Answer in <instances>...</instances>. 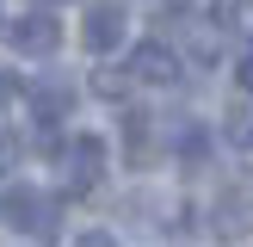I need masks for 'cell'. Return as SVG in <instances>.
Listing matches in <instances>:
<instances>
[{
    "instance_id": "obj_8",
    "label": "cell",
    "mask_w": 253,
    "mask_h": 247,
    "mask_svg": "<svg viewBox=\"0 0 253 247\" xmlns=\"http://www.w3.org/2000/svg\"><path fill=\"white\" fill-rule=\"evenodd\" d=\"M130 81H136L130 68H99V74H93V93H99V99H124Z\"/></svg>"
},
{
    "instance_id": "obj_4",
    "label": "cell",
    "mask_w": 253,
    "mask_h": 247,
    "mask_svg": "<svg viewBox=\"0 0 253 247\" xmlns=\"http://www.w3.org/2000/svg\"><path fill=\"white\" fill-rule=\"evenodd\" d=\"M130 74H136V81H148V86H167V81H179V56H173L161 37H148V43L130 49Z\"/></svg>"
},
{
    "instance_id": "obj_5",
    "label": "cell",
    "mask_w": 253,
    "mask_h": 247,
    "mask_svg": "<svg viewBox=\"0 0 253 247\" xmlns=\"http://www.w3.org/2000/svg\"><path fill=\"white\" fill-rule=\"evenodd\" d=\"M124 31H130V25H124V6H93L86 25H81V43L93 49V56H111V49L124 43Z\"/></svg>"
},
{
    "instance_id": "obj_10",
    "label": "cell",
    "mask_w": 253,
    "mask_h": 247,
    "mask_svg": "<svg viewBox=\"0 0 253 247\" xmlns=\"http://www.w3.org/2000/svg\"><path fill=\"white\" fill-rule=\"evenodd\" d=\"M12 161H19V136H12V130H0V173H6Z\"/></svg>"
},
{
    "instance_id": "obj_3",
    "label": "cell",
    "mask_w": 253,
    "mask_h": 247,
    "mask_svg": "<svg viewBox=\"0 0 253 247\" xmlns=\"http://www.w3.org/2000/svg\"><path fill=\"white\" fill-rule=\"evenodd\" d=\"M99 173H105V142H99V136H74V142L62 148V179H68V192H93Z\"/></svg>"
},
{
    "instance_id": "obj_7",
    "label": "cell",
    "mask_w": 253,
    "mask_h": 247,
    "mask_svg": "<svg viewBox=\"0 0 253 247\" xmlns=\"http://www.w3.org/2000/svg\"><path fill=\"white\" fill-rule=\"evenodd\" d=\"M216 229L222 235H247L253 229V192H229V198H222V204H216Z\"/></svg>"
},
{
    "instance_id": "obj_6",
    "label": "cell",
    "mask_w": 253,
    "mask_h": 247,
    "mask_svg": "<svg viewBox=\"0 0 253 247\" xmlns=\"http://www.w3.org/2000/svg\"><path fill=\"white\" fill-rule=\"evenodd\" d=\"M25 99H31V118H37V124H56V118H68V105H74V81L43 74V81H37Z\"/></svg>"
},
{
    "instance_id": "obj_12",
    "label": "cell",
    "mask_w": 253,
    "mask_h": 247,
    "mask_svg": "<svg viewBox=\"0 0 253 247\" xmlns=\"http://www.w3.org/2000/svg\"><path fill=\"white\" fill-rule=\"evenodd\" d=\"M6 99H19V74H12V68H0V105H6Z\"/></svg>"
},
{
    "instance_id": "obj_11",
    "label": "cell",
    "mask_w": 253,
    "mask_h": 247,
    "mask_svg": "<svg viewBox=\"0 0 253 247\" xmlns=\"http://www.w3.org/2000/svg\"><path fill=\"white\" fill-rule=\"evenodd\" d=\"M74 247H118V235H105V229H86Z\"/></svg>"
},
{
    "instance_id": "obj_9",
    "label": "cell",
    "mask_w": 253,
    "mask_h": 247,
    "mask_svg": "<svg viewBox=\"0 0 253 247\" xmlns=\"http://www.w3.org/2000/svg\"><path fill=\"white\" fill-rule=\"evenodd\" d=\"M222 130H229V142H235V148H253V105H235Z\"/></svg>"
},
{
    "instance_id": "obj_13",
    "label": "cell",
    "mask_w": 253,
    "mask_h": 247,
    "mask_svg": "<svg viewBox=\"0 0 253 247\" xmlns=\"http://www.w3.org/2000/svg\"><path fill=\"white\" fill-rule=\"evenodd\" d=\"M235 81H241V86H247V93H253V49H247V56H241V68H235Z\"/></svg>"
},
{
    "instance_id": "obj_1",
    "label": "cell",
    "mask_w": 253,
    "mask_h": 247,
    "mask_svg": "<svg viewBox=\"0 0 253 247\" xmlns=\"http://www.w3.org/2000/svg\"><path fill=\"white\" fill-rule=\"evenodd\" d=\"M6 222L12 229H25V235H37V241H49V235L62 229V204L49 192H31V185H19V192H6Z\"/></svg>"
},
{
    "instance_id": "obj_2",
    "label": "cell",
    "mask_w": 253,
    "mask_h": 247,
    "mask_svg": "<svg viewBox=\"0 0 253 247\" xmlns=\"http://www.w3.org/2000/svg\"><path fill=\"white\" fill-rule=\"evenodd\" d=\"M6 43L19 49V56H56L62 25L49 19V6H31L25 19H12V25H6Z\"/></svg>"
},
{
    "instance_id": "obj_14",
    "label": "cell",
    "mask_w": 253,
    "mask_h": 247,
    "mask_svg": "<svg viewBox=\"0 0 253 247\" xmlns=\"http://www.w3.org/2000/svg\"><path fill=\"white\" fill-rule=\"evenodd\" d=\"M37 6H68V0H37Z\"/></svg>"
}]
</instances>
